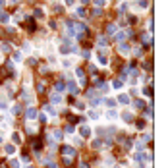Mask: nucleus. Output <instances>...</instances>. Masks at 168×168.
Listing matches in <instances>:
<instances>
[{
    "label": "nucleus",
    "instance_id": "1",
    "mask_svg": "<svg viewBox=\"0 0 168 168\" xmlns=\"http://www.w3.org/2000/svg\"><path fill=\"white\" fill-rule=\"evenodd\" d=\"M62 153H64V155H66V157H70V159H72V157H74V155H75V151H74V149H72V147H64V149H62Z\"/></svg>",
    "mask_w": 168,
    "mask_h": 168
},
{
    "label": "nucleus",
    "instance_id": "2",
    "mask_svg": "<svg viewBox=\"0 0 168 168\" xmlns=\"http://www.w3.org/2000/svg\"><path fill=\"white\" fill-rule=\"evenodd\" d=\"M35 116H37V110H35V108H29V110H27V118H29V120H33Z\"/></svg>",
    "mask_w": 168,
    "mask_h": 168
},
{
    "label": "nucleus",
    "instance_id": "3",
    "mask_svg": "<svg viewBox=\"0 0 168 168\" xmlns=\"http://www.w3.org/2000/svg\"><path fill=\"white\" fill-rule=\"evenodd\" d=\"M120 52H122V54H128V52H130V47H128V45H120Z\"/></svg>",
    "mask_w": 168,
    "mask_h": 168
},
{
    "label": "nucleus",
    "instance_id": "4",
    "mask_svg": "<svg viewBox=\"0 0 168 168\" xmlns=\"http://www.w3.org/2000/svg\"><path fill=\"white\" fill-rule=\"evenodd\" d=\"M6 106H8V101H6L4 97H0V108H2V110H6Z\"/></svg>",
    "mask_w": 168,
    "mask_h": 168
},
{
    "label": "nucleus",
    "instance_id": "5",
    "mask_svg": "<svg viewBox=\"0 0 168 168\" xmlns=\"http://www.w3.org/2000/svg\"><path fill=\"white\" fill-rule=\"evenodd\" d=\"M116 116H118V114H116V110H110L108 114H106V118H108V120H116Z\"/></svg>",
    "mask_w": 168,
    "mask_h": 168
},
{
    "label": "nucleus",
    "instance_id": "6",
    "mask_svg": "<svg viewBox=\"0 0 168 168\" xmlns=\"http://www.w3.org/2000/svg\"><path fill=\"white\" fill-rule=\"evenodd\" d=\"M116 31H118V27H116V25H108V35H112V33H116Z\"/></svg>",
    "mask_w": 168,
    "mask_h": 168
},
{
    "label": "nucleus",
    "instance_id": "7",
    "mask_svg": "<svg viewBox=\"0 0 168 168\" xmlns=\"http://www.w3.org/2000/svg\"><path fill=\"white\" fill-rule=\"evenodd\" d=\"M0 21L4 23V21H8V14H4V12H0Z\"/></svg>",
    "mask_w": 168,
    "mask_h": 168
},
{
    "label": "nucleus",
    "instance_id": "8",
    "mask_svg": "<svg viewBox=\"0 0 168 168\" xmlns=\"http://www.w3.org/2000/svg\"><path fill=\"white\" fill-rule=\"evenodd\" d=\"M68 87H70V93H74V95H75V93H77V91H75V85L72 83V81H70V83H68Z\"/></svg>",
    "mask_w": 168,
    "mask_h": 168
},
{
    "label": "nucleus",
    "instance_id": "9",
    "mask_svg": "<svg viewBox=\"0 0 168 168\" xmlns=\"http://www.w3.org/2000/svg\"><path fill=\"white\" fill-rule=\"evenodd\" d=\"M54 139H56V141L62 139V131H58V130H56V131H54Z\"/></svg>",
    "mask_w": 168,
    "mask_h": 168
},
{
    "label": "nucleus",
    "instance_id": "10",
    "mask_svg": "<svg viewBox=\"0 0 168 168\" xmlns=\"http://www.w3.org/2000/svg\"><path fill=\"white\" fill-rule=\"evenodd\" d=\"M124 120H126V122H131L133 118H131V114H130V112H126V114H124Z\"/></svg>",
    "mask_w": 168,
    "mask_h": 168
},
{
    "label": "nucleus",
    "instance_id": "11",
    "mask_svg": "<svg viewBox=\"0 0 168 168\" xmlns=\"http://www.w3.org/2000/svg\"><path fill=\"white\" fill-rule=\"evenodd\" d=\"M99 62H101V64H106L108 60H106V56H104V54H101V56H99Z\"/></svg>",
    "mask_w": 168,
    "mask_h": 168
},
{
    "label": "nucleus",
    "instance_id": "12",
    "mask_svg": "<svg viewBox=\"0 0 168 168\" xmlns=\"http://www.w3.org/2000/svg\"><path fill=\"white\" fill-rule=\"evenodd\" d=\"M130 99H128V95H120V103H128Z\"/></svg>",
    "mask_w": 168,
    "mask_h": 168
},
{
    "label": "nucleus",
    "instance_id": "13",
    "mask_svg": "<svg viewBox=\"0 0 168 168\" xmlns=\"http://www.w3.org/2000/svg\"><path fill=\"white\" fill-rule=\"evenodd\" d=\"M6 151H8V155H12V153H14V147H12V145H6Z\"/></svg>",
    "mask_w": 168,
    "mask_h": 168
},
{
    "label": "nucleus",
    "instance_id": "14",
    "mask_svg": "<svg viewBox=\"0 0 168 168\" xmlns=\"http://www.w3.org/2000/svg\"><path fill=\"white\" fill-rule=\"evenodd\" d=\"M75 14H77V16H81V18H83V16H85V10H83V8H79V10H77V12H75Z\"/></svg>",
    "mask_w": 168,
    "mask_h": 168
},
{
    "label": "nucleus",
    "instance_id": "15",
    "mask_svg": "<svg viewBox=\"0 0 168 168\" xmlns=\"http://www.w3.org/2000/svg\"><path fill=\"white\" fill-rule=\"evenodd\" d=\"M135 108H143V101H135Z\"/></svg>",
    "mask_w": 168,
    "mask_h": 168
},
{
    "label": "nucleus",
    "instance_id": "16",
    "mask_svg": "<svg viewBox=\"0 0 168 168\" xmlns=\"http://www.w3.org/2000/svg\"><path fill=\"white\" fill-rule=\"evenodd\" d=\"M81 135H89V128H81Z\"/></svg>",
    "mask_w": 168,
    "mask_h": 168
},
{
    "label": "nucleus",
    "instance_id": "17",
    "mask_svg": "<svg viewBox=\"0 0 168 168\" xmlns=\"http://www.w3.org/2000/svg\"><path fill=\"white\" fill-rule=\"evenodd\" d=\"M93 2H95L97 6H103V4H104V0H93Z\"/></svg>",
    "mask_w": 168,
    "mask_h": 168
},
{
    "label": "nucleus",
    "instance_id": "18",
    "mask_svg": "<svg viewBox=\"0 0 168 168\" xmlns=\"http://www.w3.org/2000/svg\"><path fill=\"white\" fill-rule=\"evenodd\" d=\"M64 2H66L68 6H72V4H74V0H64Z\"/></svg>",
    "mask_w": 168,
    "mask_h": 168
},
{
    "label": "nucleus",
    "instance_id": "19",
    "mask_svg": "<svg viewBox=\"0 0 168 168\" xmlns=\"http://www.w3.org/2000/svg\"><path fill=\"white\" fill-rule=\"evenodd\" d=\"M87 2H89V0H81V4H87Z\"/></svg>",
    "mask_w": 168,
    "mask_h": 168
},
{
    "label": "nucleus",
    "instance_id": "20",
    "mask_svg": "<svg viewBox=\"0 0 168 168\" xmlns=\"http://www.w3.org/2000/svg\"><path fill=\"white\" fill-rule=\"evenodd\" d=\"M0 6H4V0H0Z\"/></svg>",
    "mask_w": 168,
    "mask_h": 168
},
{
    "label": "nucleus",
    "instance_id": "21",
    "mask_svg": "<svg viewBox=\"0 0 168 168\" xmlns=\"http://www.w3.org/2000/svg\"><path fill=\"white\" fill-rule=\"evenodd\" d=\"M0 141H2V135H0Z\"/></svg>",
    "mask_w": 168,
    "mask_h": 168
},
{
    "label": "nucleus",
    "instance_id": "22",
    "mask_svg": "<svg viewBox=\"0 0 168 168\" xmlns=\"http://www.w3.org/2000/svg\"><path fill=\"white\" fill-rule=\"evenodd\" d=\"M27 168H31V166H27Z\"/></svg>",
    "mask_w": 168,
    "mask_h": 168
}]
</instances>
